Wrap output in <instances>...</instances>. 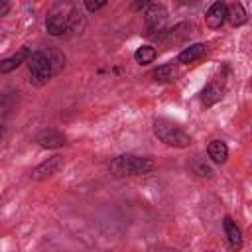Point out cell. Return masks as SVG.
<instances>
[{
	"label": "cell",
	"mask_w": 252,
	"mask_h": 252,
	"mask_svg": "<svg viewBox=\"0 0 252 252\" xmlns=\"http://www.w3.org/2000/svg\"><path fill=\"white\" fill-rule=\"evenodd\" d=\"M110 173L114 177H130V175H146L156 169V161L146 156H134V154H124L118 156L110 161L108 165Z\"/></svg>",
	"instance_id": "1"
},
{
	"label": "cell",
	"mask_w": 252,
	"mask_h": 252,
	"mask_svg": "<svg viewBox=\"0 0 252 252\" xmlns=\"http://www.w3.org/2000/svg\"><path fill=\"white\" fill-rule=\"evenodd\" d=\"M154 134L163 144L173 148H187L191 144V136L181 126H177L167 118H154Z\"/></svg>",
	"instance_id": "2"
},
{
	"label": "cell",
	"mask_w": 252,
	"mask_h": 252,
	"mask_svg": "<svg viewBox=\"0 0 252 252\" xmlns=\"http://www.w3.org/2000/svg\"><path fill=\"white\" fill-rule=\"evenodd\" d=\"M28 65H30V83L33 87L47 85V81L55 75L51 57L47 51H33L28 59Z\"/></svg>",
	"instance_id": "3"
},
{
	"label": "cell",
	"mask_w": 252,
	"mask_h": 252,
	"mask_svg": "<svg viewBox=\"0 0 252 252\" xmlns=\"http://www.w3.org/2000/svg\"><path fill=\"white\" fill-rule=\"evenodd\" d=\"M146 20V35L154 39H163L169 32L165 30V20H167V10L159 2H150L144 12Z\"/></svg>",
	"instance_id": "4"
},
{
	"label": "cell",
	"mask_w": 252,
	"mask_h": 252,
	"mask_svg": "<svg viewBox=\"0 0 252 252\" xmlns=\"http://www.w3.org/2000/svg\"><path fill=\"white\" fill-rule=\"evenodd\" d=\"M63 167V158L61 156H53V158H47L45 161H41L39 165H35L30 173V177L33 181H43V179H49L53 177L55 173H59V169Z\"/></svg>",
	"instance_id": "5"
},
{
	"label": "cell",
	"mask_w": 252,
	"mask_h": 252,
	"mask_svg": "<svg viewBox=\"0 0 252 252\" xmlns=\"http://www.w3.org/2000/svg\"><path fill=\"white\" fill-rule=\"evenodd\" d=\"M35 142L45 150H57V148H63L67 144V138L63 132H59L55 128H43L37 132Z\"/></svg>",
	"instance_id": "6"
},
{
	"label": "cell",
	"mask_w": 252,
	"mask_h": 252,
	"mask_svg": "<svg viewBox=\"0 0 252 252\" xmlns=\"http://www.w3.org/2000/svg\"><path fill=\"white\" fill-rule=\"evenodd\" d=\"M45 30H47V33L53 35V37H59V35L71 32V28H69V16H67V14H61V12L49 14V16L45 18Z\"/></svg>",
	"instance_id": "7"
},
{
	"label": "cell",
	"mask_w": 252,
	"mask_h": 252,
	"mask_svg": "<svg viewBox=\"0 0 252 252\" xmlns=\"http://www.w3.org/2000/svg\"><path fill=\"white\" fill-rule=\"evenodd\" d=\"M224 91H226L224 83H220L219 79H213V81L203 89V93H201L203 104H205V106H213L215 102H219V100L224 96Z\"/></svg>",
	"instance_id": "8"
},
{
	"label": "cell",
	"mask_w": 252,
	"mask_h": 252,
	"mask_svg": "<svg viewBox=\"0 0 252 252\" xmlns=\"http://www.w3.org/2000/svg\"><path fill=\"white\" fill-rule=\"evenodd\" d=\"M30 55H32V49H30V47H20L14 55L2 59V61H0V75H6V73H10V71L18 69L24 61L30 59Z\"/></svg>",
	"instance_id": "9"
},
{
	"label": "cell",
	"mask_w": 252,
	"mask_h": 252,
	"mask_svg": "<svg viewBox=\"0 0 252 252\" xmlns=\"http://www.w3.org/2000/svg\"><path fill=\"white\" fill-rule=\"evenodd\" d=\"M205 22H207L209 28L219 30V28L226 22V4H224V2H215V4H211V8H209L207 14H205Z\"/></svg>",
	"instance_id": "10"
},
{
	"label": "cell",
	"mask_w": 252,
	"mask_h": 252,
	"mask_svg": "<svg viewBox=\"0 0 252 252\" xmlns=\"http://www.w3.org/2000/svg\"><path fill=\"white\" fill-rule=\"evenodd\" d=\"M222 228H224V234H226V240H228L230 248L240 250L242 248V230L236 224V220H232L230 217H224L222 219Z\"/></svg>",
	"instance_id": "11"
},
{
	"label": "cell",
	"mask_w": 252,
	"mask_h": 252,
	"mask_svg": "<svg viewBox=\"0 0 252 252\" xmlns=\"http://www.w3.org/2000/svg\"><path fill=\"white\" fill-rule=\"evenodd\" d=\"M205 53H207V45L205 43H193V45L185 47L183 51H179L177 61L183 63V65H189V63H195L197 59H201Z\"/></svg>",
	"instance_id": "12"
},
{
	"label": "cell",
	"mask_w": 252,
	"mask_h": 252,
	"mask_svg": "<svg viewBox=\"0 0 252 252\" xmlns=\"http://www.w3.org/2000/svg\"><path fill=\"white\" fill-rule=\"evenodd\" d=\"M226 20L230 22L232 28H238L242 24H246L248 16H246V10L240 2H234V4H226Z\"/></svg>",
	"instance_id": "13"
},
{
	"label": "cell",
	"mask_w": 252,
	"mask_h": 252,
	"mask_svg": "<svg viewBox=\"0 0 252 252\" xmlns=\"http://www.w3.org/2000/svg\"><path fill=\"white\" fill-rule=\"evenodd\" d=\"M207 156L211 158V161L215 163H224L226 158H228V148L222 140H213L209 146H207Z\"/></svg>",
	"instance_id": "14"
},
{
	"label": "cell",
	"mask_w": 252,
	"mask_h": 252,
	"mask_svg": "<svg viewBox=\"0 0 252 252\" xmlns=\"http://www.w3.org/2000/svg\"><path fill=\"white\" fill-rule=\"evenodd\" d=\"M177 75H179V71H177L175 63H163V65H159L158 69H154V71H152L154 81H159V83L175 81V79H177Z\"/></svg>",
	"instance_id": "15"
},
{
	"label": "cell",
	"mask_w": 252,
	"mask_h": 252,
	"mask_svg": "<svg viewBox=\"0 0 252 252\" xmlns=\"http://www.w3.org/2000/svg\"><path fill=\"white\" fill-rule=\"evenodd\" d=\"M189 169L197 177H211L213 175V167L207 163V159L203 156H193L191 161H189Z\"/></svg>",
	"instance_id": "16"
},
{
	"label": "cell",
	"mask_w": 252,
	"mask_h": 252,
	"mask_svg": "<svg viewBox=\"0 0 252 252\" xmlns=\"http://www.w3.org/2000/svg\"><path fill=\"white\" fill-rule=\"evenodd\" d=\"M156 57H158V51H156V47H152V45H142V47H138V49L134 51V59H136L140 65H148V63H152Z\"/></svg>",
	"instance_id": "17"
},
{
	"label": "cell",
	"mask_w": 252,
	"mask_h": 252,
	"mask_svg": "<svg viewBox=\"0 0 252 252\" xmlns=\"http://www.w3.org/2000/svg\"><path fill=\"white\" fill-rule=\"evenodd\" d=\"M104 6H106V0H87V2H85V8H87L89 12H96V10L104 8Z\"/></svg>",
	"instance_id": "18"
},
{
	"label": "cell",
	"mask_w": 252,
	"mask_h": 252,
	"mask_svg": "<svg viewBox=\"0 0 252 252\" xmlns=\"http://www.w3.org/2000/svg\"><path fill=\"white\" fill-rule=\"evenodd\" d=\"M8 12H10V2L0 0V18H2V16H6Z\"/></svg>",
	"instance_id": "19"
},
{
	"label": "cell",
	"mask_w": 252,
	"mask_h": 252,
	"mask_svg": "<svg viewBox=\"0 0 252 252\" xmlns=\"http://www.w3.org/2000/svg\"><path fill=\"white\" fill-rule=\"evenodd\" d=\"M148 4H150V2H146V0H142V2H134V4H132V8H134V10H140V8H146Z\"/></svg>",
	"instance_id": "20"
},
{
	"label": "cell",
	"mask_w": 252,
	"mask_h": 252,
	"mask_svg": "<svg viewBox=\"0 0 252 252\" xmlns=\"http://www.w3.org/2000/svg\"><path fill=\"white\" fill-rule=\"evenodd\" d=\"M6 136V126L4 124H0V142H2V138Z\"/></svg>",
	"instance_id": "21"
},
{
	"label": "cell",
	"mask_w": 252,
	"mask_h": 252,
	"mask_svg": "<svg viewBox=\"0 0 252 252\" xmlns=\"http://www.w3.org/2000/svg\"><path fill=\"white\" fill-rule=\"evenodd\" d=\"M207 252H217V250H207Z\"/></svg>",
	"instance_id": "22"
}]
</instances>
